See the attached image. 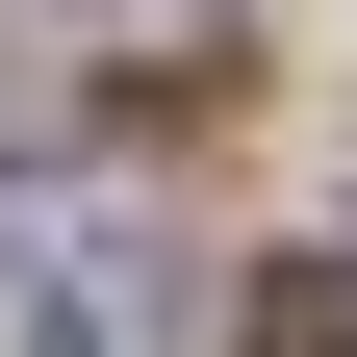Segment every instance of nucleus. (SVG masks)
Listing matches in <instances>:
<instances>
[{
    "instance_id": "f257e3e1",
    "label": "nucleus",
    "mask_w": 357,
    "mask_h": 357,
    "mask_svg": "<svg viewBox=\"0 0 357 357\" xmlns=\"http://www.w3.org/2000/svg\"><path fill=\"white\" fill-rule=\"evenodd\" d=\"M255 357H357V255H281L255 281Z\"/></svg>"
},
{
    "instance_id": "f03ea898",
    "label": "nucleus",
    "mask_w": 357,
    "mask_h": 357,
    "mask_svg": "<svg viewBox=\"0 0 357 357\" xmlns=\"http://www.w3.org/2000/svg\"><path fill=\"white\" fill-rule=\"evenodd\" d=\"M0 357H128V332H102L77 281H26V306H0Z\"/></svg>"
}]
</instances>
